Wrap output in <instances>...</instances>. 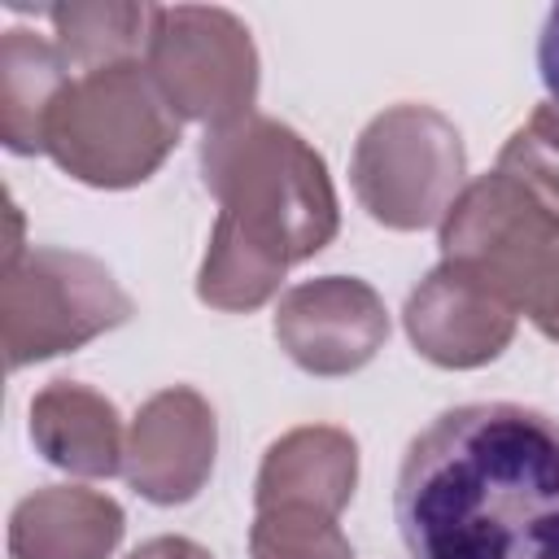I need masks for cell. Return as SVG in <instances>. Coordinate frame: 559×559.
Segmentation results:
<instances>
[{"instance_id":"obj_11","label":"cell","mask_w":559,"mask_h":559,"mask_svg":"<svg viewBox=\"0 0 559 559\" xmlns=\"http://www.w3.org/2000/svg\"><path fill=\"white\" fill-rule=\"evenodd\" d=\"M358 485V441L332 424L288 428L280 441L266 445L258 480H253V511L266 507H314L323 515H341Z\"/></svg>"},{"instance_id":"obj_18","label":"cell","mask_w":559,"mask_h":559,"mask_svg":"<svg viewBox=\"0 0 559 559\" xmlns=\"http://www.w3.org/2000/svg\"><path fill=\"white\" fill-rule=\"evenodd\" d=\"M537 70L546 83V105L559 114V4L546 13L542 22V39H537Z\"/></svg>"},{"instance_id":"obj_14","label":"cell","mask_w":559,"mask_h":559,"mask_svg":"<svg viewBox=\"0 0 559 559\" xmlns=\"http://www.w3.org/2000/svg\"><path fill=\"white\" fill-rule=\"evenodd\" d=\"M74 70L66 66L52 35L9 26L0 39V140L9 153H44L48 114Z\"/></svg>"},{"instance_id":"obj_9","label":"cell","mask_w":559,"mask_h":559,"mask_svg":"<svg viewBox=\"0 0 559 559\" xmlns=\"http://www.w3.org/2000/svg\"><path fill=\"white\" fill-rule=\"evenodd\" d=\"M214 454H218L214 406L197 389L175 384L153 393L135 411L127 428L122 476L144 502L183 507L205 489L214 472Z\"/></svg>"},{"instance_id":"obj_12","label":"cell","mask_w":559,"mask_h":559,"mask_svg":"<svg viewBox=\"0 0 559 559\" xmlns=\"http://www.w3.org/2000/svg\"><path fill=\"white\" fill-rule=\"evenodd\" d=\"M122 507L83 485H44L9 515V559H109L122 542Z\"/></svg>"},{"instance_id":"obj_13","label":"cell","mask_w":559,"mask_h":559,"mask_svg":"<svg viewBox=\"0 0 559 559\" xmlns=\"http://www.w3.org/2000/svg\"><path fill=\"white\" fill-rule=\"evenodd\" d=\"M31 441L52 467L87 480L122 472L127 454L118 406L79 380H52L31 397Z\"/></svg>"},{"instance_id":"obj_2","label":"cell","mask_w":559,"mask_h":559,"mask_svg":"<svg viewBox=\"0 0 559 559\" xmlns=\"http://www.w3.org/2000/svg\"><path fill=\"white\" fill-rule=\"evenodd\" d=\"M197 162L218 201L197 297L210 310L249 314L280 293L288 266L332 245L341 210L328 162L288 122L266 114L210 127Z\"/></svg>"},{"instance_id":"obj_7","label":"cell","mask_w":559,"mask_h":559,"mask_svg":"<svg viewBox=\"0 0 559 559\" xmlns=\"http://www.w3.org/2000/svg\"><path fill=\"white\" fill-rule=\"evenodd\" d=\"M144 66L183 122H205L210 131L253 114L258 48L249 26L227 9H210V4L157 9Z\"/></svg>"},{"instance_id":"obj_10","label":"cell","mask_w":559,"mask_h":559,"mask_svg":"<svg viewBox=\"0 0 559 559\" xmlns=\"http://www.w3.org/2000/svg\"><path fill=\"white\" fill-rule=\"evenodd\" d=\"M515 319L520 314L459 262H437L402 306L415 354L445 371L493 362L511 345Z\"/></svg>"},{"instance_id":"obj_4","label":"cell","mask_w":559,"mask_h":559,"mask_svg":"<svg viewBox=\"0 0 559 559\" xmlns=\"http://www.w3.org/2000/svg\"><path fill=\"white\" fill-rule=\"evenodd\" d=\"M441 262L467 266L546 341H559V214L524 183L489 170L441 223Z\"/></svg>"},{"instance_id":"obj_17","label":"cell","mask_w":559,"mask_h":559,"mask_svg":"<svg viewBox=\"0 0 559 559\" xmlns=\"http://www.w3.org/2000/svg\"><path fill=\"white\" fill-rule=\"evenodd\" d=\"M498 170L511 175L515 183H524L542 205H550L559 214V148L537 140L528 127L511 131V140L498 153Z\"/></svg>"},{"instance_id":"obj_3","label":"cell","mask_w":559,"mask_h":559,"mask_svg":"<svg viewBox=\"0 0 559 559\" xmlns=\"http://www.w3.org/2000/svg\"><path fill=\"white\" fill-rule=\"evenodd\" d=\"M183 118L170 109L144 61L83 70L48 114L44 153L87 188H135L175 153Z\"/></svg>"},{"instance_id":"obj_15","label":"cell","mask_w":559,"mask_h":559,"mask_svg":"<svg viewBox=\"0 0 559 559\" xmlns=\"http://www.w3.org/2000/svg\"><path fill=\"white\" fill-rule=\"evenodd\" d=\"M52 26V44L61 48L66 66L74 74L140 61L153 35L157 4H127V0H79V4H52L44 9Z\"/></svg>"},{"instance_id":"obj_6","label":"cell","mask_w":559,"mask_h":559,"mask_svg":"<svg viewBox=\"0 0 559 559\" xmlns=\"http://www.w3.org/2000/svg\"><path fill=\"white\" fill-rule=\"evenodd\" d=\"M135 314L114 271L79 249L31 245L4 262L0 332L9 371L83 349L87 341L122 328Z\"/></svg>"},{"instance_id":"obj_19","label":"cell","mask_w":559,"mask_h":559,"mask_svg":"<svg viewBox=\"0 0 559 559\" xmlns=\"http://www.w3.org/2000/svg\"><path fill=\"white\" fill-rule=\"evenodd\" d=\"M127 559H214L201 542H192V537H175V533H166V537H148V542H140Z\"/></svg>"},{"instance_id":"obj_5","label":"cell","mask_w":559,"mask_h":559,"mask_svg":"<svg viewBox=\"0 0 559 559\" xmlns=\"http://www.w3.org/2000/svg\"><path fill=\"white\" fill-rule=\"evenodd\" d=\"M358 205L389 231L441 227L467 188V153L459 127L432 105H389L376 114L349 157Z\"/></svg>"},{"instance_id":"obj_8","label":"cell","mask_w":559,"mask_h":559,"mask_svg":"<svg viewBox=\"0 0 559 559\" xmlns=\"http://www.w3.org/2000/svg\"><path fill=\"white\" fill-rule=\"evenodd\" d=\"M280 349L310 376L336 380L362 371L389 341V310L358 275H319L293 284L275 306Z\"/></svg>"},{"instance_id":"obj_16","label":"cell","mask_w":559,"mask_h":559,"mask_svg":"<svg viewBox=\"0 0 559 559\" xmlns=\"http://www.w3.org/2000/svg\"><path fill=\"white\" fill-rule=\"evenodd\" d=\"M249 555L253 559H354V546L341 533L336 515H323L314 507H266V511H253Z\"/></svg>"},{"instance_id":"obj_1","label":"cell","mask_w":559,"mask_h":559,"mask_svg":"<svg viewBox=\"0 0 559 559\" xmlns=\"http://www.w3.org/2000/svg\"><path fill=\"white\" fill-rule=\"evenodd\" d=\"M393 520L411 559H559V419L467 402L411 437Z\"/></svg>"}]
</instances>
